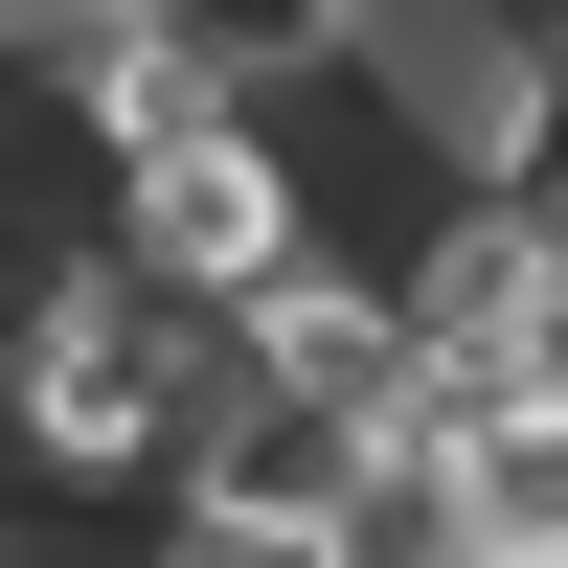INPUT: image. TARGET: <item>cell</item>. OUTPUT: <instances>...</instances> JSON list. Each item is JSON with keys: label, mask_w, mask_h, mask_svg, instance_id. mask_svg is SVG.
<instances>
[{"label": "cell", "mask_w": 568, "mask_h": 568, "mask_svg": "<svg viewBox=\"0 0 568 568\" xmlns=\"http://www.w3.org/2000/svg\"><path fill=\"white\" fill-rule=\"evenodd\" d=\"M23 455L45 478H160L182 455V342H160V273L91 251L69 296L23 318Z\"/></svg>", "instance_id": "1"}, {"label": "cell", "mask_w": 568, "mask_h": 568, "mask_svg": "<svg viewBox=\"0 0 568 568\" xmlns=\"http://www.w3.org/2000/svg\"><path fill=\"white\" fill-rule=\"evenodd\" d=\"M114 251L160 273V296H273L318 227H296V160H251V136L205 114L182 160H136V227H114Z\"/></svg>", "instance_id": "5"}, {"label": "cell", "mask_w": 568, "mask_h": 568, "mask_svg": "<svg viewBox=\"0 0 568 568\" xmlns=\"http://www.w3.org/2000/svg\"><path fill=\"white\" fill-rule=\"evenodd\" d=\"M227 364H273V387H342V409H409V296H364V273H273V296H227Z\"/></svg>", "instance_id": "6"}, {"label": "cell", "mask_w": 568, "mask_h": 568, "mask_svg": "<svg viewBox=\"0 0 568 568\" xmlns=\"http://www.w3.org/2000/svg\"><path fill=\"white\" fill-rule=\"evenodd\" d=\"M409 364H433V387H546L568 364V205L478 182V205L409 251Z\"/></svg>", "instance_id": "3"}, {"label": "cell", "mask_w": 568, "mask_h": 568, "mask_svg": "<svg viewBox=\"0 0 568 568\" xmlns=\"http://www.w3.org/2000/svg\"><path fill=\"white\" fill-rule=\"evenodd\" d=\"M296 568H478V546H455V478H433V455H387V478H364Z\"/></svg>", "instance_id": "7"}, {"label": "cell", "mask_w": 568, "mask_h": 568, "mask_svg": "<svg viewBox=\"0 0 568 568\" xmlns=\"http://www.w3.org/2000/svg\"><path fill=\"white\" fill-rule=\"evenodd\" d=\"M387 455L455 478V546H478V568H568V364H546V387H433V364H409Z\"/></svg>", "instance_id": "4"}, {"label": "cell", "mask_w": 568, "mask_h": 568, "mask_svg": "<svg viewBox=\"0 0 568 568\" xmlns=\"http://www.w3.org/2000/svg\"><path fill=\"white\" fill-rule=\"evenodd\" d=\"M364 478H387V409H342V387H273V364L205 409V433H182V524H205V546H251V568H296V546L342 524Z\"/></svg>", "instance_id": "2"}, {"label": "cell", "mask_w": 568, "mask_h": 568, "mask_svg": "<svg viewBox=\"0 0 568 568\" xmlns=\"http://www.w3.org/2000/svg\"><path fill=\"white\" fill-rule=\"evenodd\" d=\"M182 45H205L227 91H273V69H318V45H342V0H160Z\"/></svg>", "instance_id": "8"}]
</instances>
